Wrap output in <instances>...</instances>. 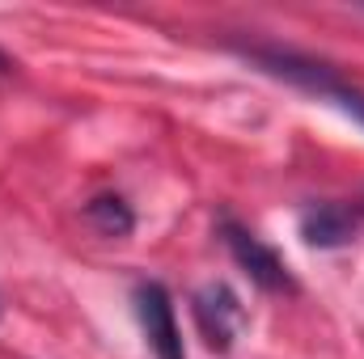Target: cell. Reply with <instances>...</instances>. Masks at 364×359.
Instances as JSON below:
<instances>
[{
  "mask_svg": "<svg viewBox=\"0 0 364 359\" xmlns=\"http://www.w3.org/2000/svg\"><path fill=\"white\" fill-rule=\"evenodd\" d=\"M242 55L255 60L263 72H272V77H279V81H288V85H296L305 93H318L322 101H335L339 110H348L352 118L364 123V93L352 89L331 64L296 55V51H279V47H242Z\"/></svg>",
  "mask_w": 364,
  "mask_h": 359,
  "instance_id": "cell-1",
  "label": "cell"
},
{
  "mask_svg": "<svg viewBox=\"0 0 364 359\" xmlns=\"http://www.w3.org/2000/svg\"><path fill=\"white\" fill-rule=\"evenodd\" d=\"M191 304H195V326L212 351H229L246 330V309L229 283H203Z\"/></svg>",
  "mask_w": 364,
  "mask_h": 359,
  "instance_id": "cell-2",
  "label": "cell"
},
{
  "mask_svg": "<svg viewBox=\"0 0 364 359\" xmlns=\"http://www.w3.org/2000/svg\"><path fill=\"white\" fill-rule=\"evenodd\" d=\"M136 317H140V330L149 338L153 359H186L178 317H174V300H170V292L161 283H140L136 287Z\"/></svg>",
  "mask_w": 364,
  "mask_h": 359,
  "instance_id": "cell-3",
  "label": "cell"
},
{
  "mask_svg": "<svg viewBox=\"0 0 364 359\" xmlns=\"http://www.w3.org/2000/svg\"><path fill=\"white\" fill-rule=\"evenodd\" d=\"M225 241H229L233 258L250 270V279H255L259 287H267V292H292V275H288V267L279 263V254L267 250L255 233H246L242 224L225 220Z\"/></svg>",
  "mask_w": 364,
  "mask_h": 359,
  "instance_id": "cell-4",
  "label": "cell"
},
{
  "mask_svg": "<svg viewBox=\"0 0 364 359\" xmlns=\"http://www.w3.org/2000/svg\"><path fill=\"white\" fill-rule=\"evenodd\" d=\"M360 220L343 207V203H309L301 211V237L318 250H339L356 237Z\"/></svg>",
  "mask_w": 364,
  "mask_h": 359,
  "instance_id": "cell-5",
  "label": "cell"
},
{
  "mask_svg": "<svg viewBox=\"0 0 364 359\" xmlns=\"http://www.w3.org/2000/svg\"><path fill=\"white\" fill-rule=\"evenodd\" d=\"M85 220H90L97 233H106V237H127V233H132V224H136V216L127 211V203H123V199H114V194L93 199L90 207H85Z\"/></svg>",
  "mask_w": 364,
  "mask_h": 359,
  "instance_id": "cell-6",
  "label": "cell"
},
{
  "mask_svg": "<svg viewBox=\"0 0 364 359\" xmlns=\"http://www.w3.org/2000/svg\"><path fill=\"white\" fill-rule=\"evenodd\" d=\"M0 72H9V60H4V55H0Z\"/></svg>",
  "mask_w": 364,
  "mask_h": 359,
  "instance_id": "cell-7",
  "label": "cell"
}]
</instances>
